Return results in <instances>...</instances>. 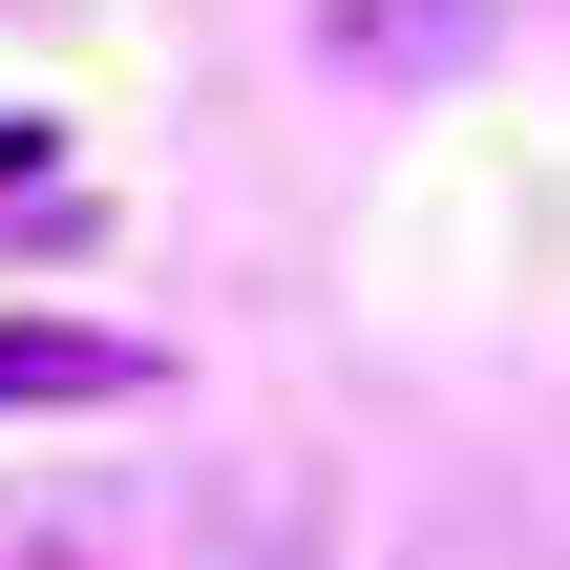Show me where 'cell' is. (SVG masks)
Listing matches in <instances>:
<instances>
[{"label": "cell", "instance_id": "1", "mask_svg": "<svg viewBox=\"0 0 570 570\" xmlns=\"http://www.w3.org/2000/svg\"><path fill=\"white\" fill-rule=\"evenodd\" d=\"M169 360L148 338H106V317H0V423H42V402H148Z\"/></svg>", "mask_w": 570, "mask_h": 570}, {"label": "cell", "instance_id": "2", "mask_svg": "<svg viewBox=\"0 0 570 570\" xmlns=\"http://www.w3.org/2000/svg\"><path fill=\"white\" fill-rule=\"evenodd\" d=\"M317 42H338V63H465L487 0H317Z\"/></svg>", "mask_w": 570, "mask_h": 570}, {"label": "cell", "instance_id": "3", "mask_svg": "<svg viewBox=\"0 0 570 570\" xmlns=\"http://www.w3.org/2000/svg\"><path fill=\"white\" fill-rule=\"evenodd\" d=\"M0 570H106V550H0Z\"/></svg>", "mask_w": 570, "mask_h": 570}]
</instances>
